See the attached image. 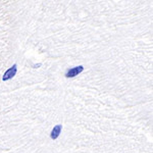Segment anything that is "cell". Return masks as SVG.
<instances>
[{
	"mask_svg": "<svg viewBox=\"0 0 153 153\" xmlns=\"http://www.w3.org/2000/svg\"><path fill=\"white\" fill-rule=\"evenodd\" d=\"M61 130H62V126L61 125H56L55 127L53 128V130L51 131V134H50V138L52 140H56L59 137L61 133Z\"/></svg>",
	"mask_w": 153,
	"mask_h": 153,
	"instance_id": "3957f363",
	"label": "cell"
},
{
	"mask_svg": "<svg viewBox=\"0 0 153 153\" xmlns=\"http://www.w3.org/2000/svg\"><path fill=\"white\" fill-rule=\"evenodd\" d=\"M83 71H84V66L78 65V66H76V68H71V70H68V73L65 74V76L66 78H74V76L80 75Z\"/></svg>",
	"mask_w": 153,
	"mask_h": 153,
	"instance_id": "7a4b0ae2",
	"label": "cell"
},
{
	"mask_svg": "<svg viewBox=\"0 0 153 153\" xmlns=\"http://www.w3.org/2000/svg\"><path fill=\"white\" fill-rule=\"evenodd\" d=\"M34 68H39V66H41V63H38V65H33Z\"/></svg>",
	"mask_w": 153,
	"mask_h": 153,
	"instance_id": "277c9868",
	"label": "cell"
},
{
	"mask_svg": "<svg viewBox=\"0 0 153 153\" xmlns=\"http://www.w3.org/2000/svg\"><path fill=\"white\" fill-rule=\"evenodd\" d=\"M16 71H18V65H13L10 68H8V70H7L5 73H4L3 76H2V81L6 82V81L10 80V79H12L14 76L16 75Z\"/></svg>",
	"mask_w": 153,
	"mask_h": 153,
	"instance_id": "6da1fadb",
	"label": "cell"
}]
</instances>
